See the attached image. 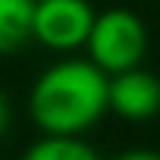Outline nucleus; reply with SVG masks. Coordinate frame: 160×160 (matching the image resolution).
Segmentation results:
<instances>
[{
  "mask_svg": "<svg viewBox=\"0 0 160 160\" xmlns=\"http://www.w3.org/2000/svg\"><path fill=\"white\" fill-rule=\"evenodd\" d=\"M110 110V75L91 60H60L38 75L28 113L44 135L78 138Z\"/></svg>",
  "mask_w": 160,
  "mask_h": 160,
  "instance_id": "f257e3e1",
  "label": "nucleus"
},
{
  "mask_svg": "<svg viewBox=\"0 0 160 160\" xmlns=\"http://www.w3.org/2000/svg\"><path fill=\"white\" fill-rule=\"evenodd\" d=\"M85 47H88V60L101 72L119 75L141 66L144 50H148V32H144V22L132 10L113 7V10L98 13Z\"/></svg>",
  "mask_w": 160,
  "mask_h": 160,
  "instance_id": "f03ea898",
  "label": "nucleus"
},
{
  "mask_svg": "<svg viewBox=\"0 0 160 160\" xmlns=\"http://www.w3.org/2000/svg\"><path fill=\"white\" fill-rule=\"evenodd\" d=\"M98 13L88 0H38L35 3V25L32 38L47 50H78L88 44Z\"/></svg>",
  "mask_w": 160,
  "mask_h": 160,
  "instance_id": "7ed1b4c3",
  "label": "nucleus"
},
{
  "mask_svg": "<svg viewBox=\"0 0 160 160\" xmlns=\"http://www.w3.org/2000/svg\"><path fill=\"white\" fill-rule=\"evenodd\" d=\"M110 110L129 122H144L160 110V78L138 69L110 75Z\"/></svg>",
  "mask_w": 160,
  "mask_h": 160,
  "instance_id": "20e7f679",
  "label": "nucleus"
},
{
  "mask_svg": "<svg viewBox=\"0 0 160 160\" xmlns=\"http://www.w3.org/2000/svg\"><path fill=\"white\" fill-rule=\"evenodd\" d=\"M38 0H0V53H13L32 41Z\"/></svg>",
  "mask_w": 160,
  "mask_h": 160,
  "instance_id": "39448f33",
  "label": "nucleus"
},
{
  "mask_svg": "<svg viewBox=\"0 0 160 160\" xmlns=\"http://www.w3.org/2000/svg\"><path fill=\"white\" fill-rule=\"evenodd\" d=\"M22 160H98V154L72 135H44L41 141H35Z\"/></svg>",
  "mask_w": 160,
  "mask_h": 160,
  "instance_id": "423d86ee",
  "label": "nucleus"
},
{
  "mask_svg": "<svg viewBox=\"0 0 160 160\" xmlns=\"http://www.w3.org/2000/svg\"><path fill=\"white\" fill-rule=\"evenodd\" d=\"M113 160H160V154H154V151H126Z\"/></svg>",
  "mask_w": 160,
  "mask_h": 160,
  "instance_id": "0eeeda50",
  "label": "nucleus"
},
{
  "mask_svg": "<svg viewBox=\"0 0 160 160\" xmlns=\"http://www.w3.org/2000/svg\"><path fill=\"white\" fill-rule=\"evenodd\" d=\"M7 126H10V107H7V101H3V94H0V138H3V132H7Z\"/></svg>",
  "mask_w": 160,
  "mask_h": 160,
  "instance_id": "6e6552de",
  "label": "nucleus"
}]
</instances>
